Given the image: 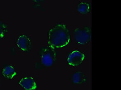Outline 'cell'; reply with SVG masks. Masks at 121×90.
I'll list each match as a JSON object with an SVG mask.
<instances>
[{"mask_svg": "<svg viewBox=\"0 0 121 90\" xmlns=\"http://www.w3.org/2000/svg\"><path fill=\"white\" fill-rule=\"evenodd\" d=\"M69 29L65 23H57L50 30L48 35V45L54 48H62L70 41Z\"/></svg>", "mask_w": 121, "mask_h": 90, "instance_id": "6da1fadb", "label": "cell"}, {"mask_svg": "<svg viewBox=\"0 0 121 90\" xmlns=\"http://www.w3.org/2000/svg\"></svg>", "mask_w": 121, "mask_h": 90, "instance_id": "8fae6325", "label": "cell"}, {"mask_svg": "<svg viewBox=\"0 0 121 90\" xmlns=\"http://www.w3.org/2000/svg\"><path fill=\"white\" fill-rule=\"evenodd\" d=\"M73 34L77 44L81 45L87 44L91 40V27L88 26L82 28L77 27L73 31Z\"/></svg>", "mask_w": 121, "mask_h": 90, "instance_id": "3957f363", "label": "cell"}, {"mask_svg": "<svg viewBox=\"0 0 121 90\" xmlns=\"http://www.w3.org/2000/svg\"><path fill=\"white\" fill-rule=\"evenodd\" d=\"M86 81V77L84 72L81 71H77L73 74L72 81L73 83L82 84Z\"/></svg>", "mask_w": 121, "mask_h": 90, "instance_id": "ba28073f", "label": "cell"}, {"mask_svg": "<svg viewBox=\"0 0 121 90\" xmlns=\"http://www.w3.org/2000/svg\"><path fill=\"white\" fill-rule=\"evenodd\" d=\"M77 8L78 11L80 13H87L90 11V4L87 1H80L78 4Z\"/></svg>", "mask_w": 121, "mask_h": 90, "instance_id": "9c48e42d", "label": "cell"}, {"mask_svg": "<svg viewBox=\"0 0 121 90\" xmlns=\"http://www.w3.org/2000/svg\"><path fill=\"white\" fill-rule=\"evenodd\" d=\"M2 73L4 78L8 80L14 78L17 75L14 66L11 65H8L4 67L2 70Z\"/></svg>", "mask_w": 121, "mask_h": 90, "instance_id": "52a82bcc", "label": "cell"}, {"mask_svg": "<svg viewBox=\"0 0 121 90\" xmlns=\"http://www.w3.org/2000/svg\"><path fill=\"white\" fill-rule=\"evenodd\" d=\"M85 57V54L78 50L73 51L69 55L67 61L69 65L77 66L82 62Z\"/></svg>", "mask_w": 121, "mask_h": 90, "instance_id": "277c9868", "label": "cell"}, {"mask_svg": "<svg viewBox=\"0 0 121 90\" xmlns=\"http://www.w3.org/2000/svg\"><path fill=\"white\" fill-rule=\"evenodd\" d=\"M18 83L25 90H35L38 87L37 82L32 77L22 78Z\"/></svg>", "mask_w": 121, "mask_h": 90, "instance_id": "8992f818", "label": "cell"}, {"mask_svg": "<svg viewBox=\"0 0 121 90\" xmlns=\"http://www.w3.org/2000/svg\"><path fill=\"white\" fill-rule=\"evenodd\" d=\"M42 64L47 67L51 66L56 60V49L49 46L43 47L40 51Z\"/></svg>", "mask_w": 121, "mask_h": 90, "instance_id": "7a4b0ae2", "label": "cell"}, {"mask_svg": "<svg viewBox=\"0 0 121 90\" xmlns=\"http://www.w3.org/2000/svg\"><path fill=\"white\" fill-rule=\"evenodd\" d=\"M18 48L25 52L30 51L32 48V42L30 38L26 34H21L18 37L17 41Z\"/></svg>", "mask_w": 121, "mask_h": 90, "instance_id": "5b68a950", "label": "cell"}, {"mask_svg": "<svg viewBox=\"0 0 121 90\" xmlns=\"http://www.w3.org/2000/svg\"><path fill=\"white\" fill-rule=\"evenodd\" d=\"M8 31V27L5 23L0 20V39L4 37Z\"/></svg>", "mask_w": 121, "mask_h": 90, "instance_id": "30bf717a", "label": "cell"}]
</instances>
